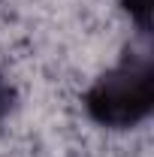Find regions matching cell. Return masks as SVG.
<instances>
[{"label":"cell","instance_id":"1","mask_svg":"<svg viewBox=\"0 0 154 157\" xmlns=\"http://www.w3.org/2000/svg\"><path fill=\"white\" fill-rule=\"evenodd\" d=\"M88 112L103 127H133L154 106V70L148 58H130L97 78L85 100Z\"/></svg>","mask_w":154,"mask_h":157},{"label":"cell","instance_id":"2","mask_svg":"<svg viewBox=\"0 0 154 157\" xmlns=\"http://www.w3.org/2000/svg\"><path fill=\"white\" fill-rule=\"evenodd\" d=\"M124 9L130 12V18H133L142 30L151 27V0H124Z\"/></svg>","mask_w":154,"mask_h":157},{"label":"cell","instance_id":"3","mask_svg":"<svg viewBox=\"0 0 154 157\" xmlns=\"http://www.w3.org/2000/svg\"><path fill=\"white\" fill-rule=\"evenodd\" d=\"M0 115H3V85H0Z\"/></svg>","mask_w":154,"mask_h":157}]
</instances>
